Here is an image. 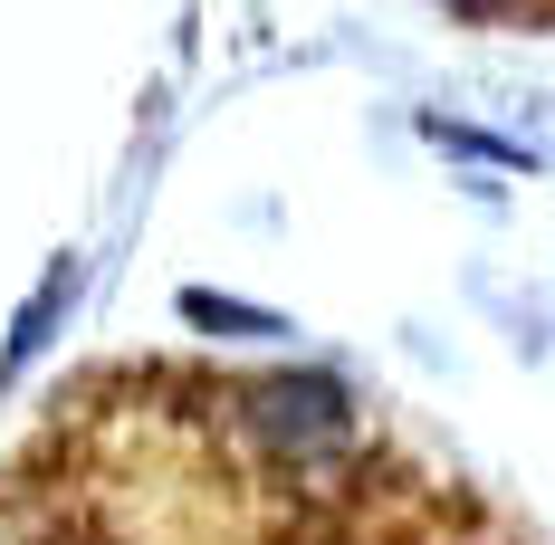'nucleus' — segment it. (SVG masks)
Returning <instances> with one entry per match:
<instances>
[{
  "mask_svg": "<svg viewBox=\"0 0 555 545\" xmlns=\"http://www.w3.org/2000/svg\"><path fill=\"white\" fill-rule=\"evenodd\" d=\"M182 316H192V326H211V335H269V326H278V316H259V307H230V297H202V287L182 297Z\"/></svg>",
  "mask_w": 555,
  "mask_h": 545,
  "instance_id": "obj_2",
  "label": "nucleus"
},
{
  "mask_svg": "<svg viewBox=\"0 0 555 545\" xmlns=\"http://www.w3.org/2000/svg\"><path fill=\"white\" fill-rule=\"evenodd\" d=\"M67 297H77V269L57 259V269H49V287H39L29 307H20V326H10V345H0V382H20L29 364H39V345L57 335V316H67Z\"/></svg>",
  "mask_w": 555,
  "mask_h": 545,
  "instance_id": "obj_1",
  "label": "nucleus"
}]
</instances>
